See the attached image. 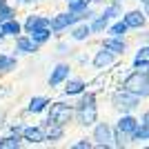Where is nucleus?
<instances>
[{"mask_svg":"<svg viewBox=\"0 0 149 149\" xmlns=\"http://www.w3.org/2000/svg\"><path fill=\"white\" fill-rule=\"evenodd\" d=\"M134 65H136V67H145V65H149V47H143V49L136 54Z\"/></svg>","mask_w":149,"mask_h":149,"instance_id":"obj_13","label":"nucleus"},{"mask_svg":"<svg viewBox=\"0 0 149 149\" xmlns=\"http://www.w3.org/2000/svg\"><path fill=\"white\" fill-rule=\"evenodd\" d=\"M105 49H111L113 54H123V51H125V42L113 36L111 40H107V42H105Z\"/></svg>","mask_w":149,"mask_h":149,"instance_id":"obj_14","label":"nucleus"},{"mask_svg":"<svg viewBox=\"0 0 149 149\" xmlns=\"http://www.w3.org/2000/svg\"><path fill=\"white\" fill-rule=\"evenodd\" d=\"M113 51L111 49H107V51H100L98 56L93 58V65L96 67H105V65H111V60H113V56H111Z\"/></svg>","mask_w":149,"mask_h":149,"instance_id":"obj_11","label":"nucleus"},{"mask_svg":"<svg viewBox=\"0 0 149 149\" xmlns=\"http://www.w3.org/2000/svg\"><path fill=\"white\" fill-rule=\"evenodd\" d=\"M143 2H145V5H149V0H143Z\"/></svg>","mask_w":149,"mask_h":149,"instance_id":"obj_31","label":"nucleus"},{"mask_svg":"<svg viewBox=\"0 0 149 149\" xmlns=\"http://www.w3.org/2000/svg\"><path fill=\"white\" fill-rule=\"evenodd\" d=\"M107 22H109V18H107L105 13H102V16H100V18H98V20H96V22L91 25V29H93V31H102V29L107 27Z\"/></svg>","mask_w":149,"mask_h":149,"instance_id":"obj_24","label":"nucleus"},{"mask_svg":"<svg viewBox=\"0 0 149 149\" xmlns=\"http://www.w3.org/2000/svg\"><path fill=\"white\" fill-rule=\"evenodd\" d=\"M93 93H87L85 98H82V102H80V123L82 125H93L96 123V105H93Z\"/></svg>","mask_w":149,"mask_h":149,"instance_id":"obj_2","label":"nucleus"},{"mask_svg":"<svg viewBox=\"0 0 149 149\" xmlns=\"http://www.w3.org/2000/svg\"><path fill=\"white\" fill-rule=\"evenodd\" d=\"M67 74H69V67L67 65H58L56 69H54V74H51V78H49V82L56 87V85H60L65 78H67Z\"/></svg>","mask_w":149,"mask_h":149,"instance_id":"obj_8","label":"nucleus"},{"mask_svg":"<svg viewBox=\"0 0 149 149\" xmlns=\"http://www.w3.org/2000/svg\"><path fill=\"white\" fill-rule=\"evenodd\" d=\"M69 2H76V0H69Z\"/></svg>","mask_w":149,"mask_h":149,"instance_id":"obj_32","label":"nucleus"},{"mask_svg":"<svg viewBox=\"0 0 149 149\" xmlns=\"http://www.w3.org/2000/svg\"><path fill=\"white\" fill-rule=\"evenodd\" d=\"M127 29H129V25H127L125 20H123V22H116V25L111 27V36H116V38H123V33H125Z\"/></svg>","mask_w":149,"mask_h":149,"instance_id":"obj_20","label":"nucleus"},{"mask_svg":"<svg viewBox=\"0 0 149 149\" xmlns=\"http://www.w3.org/2000/svg\"><path fill=\"white\" fill-rule=\"evenodd\" d=\"M80 18L78 13H62V16H58V18H54V22H51V27H54V31H62L65 27H69V25H74L76 20Z\"/></svg>","mask_w":149,"mask_h":149,"instance_id":"obj_5","label":"nucleus"},{"mask_svg":"<svg viewBox=\"0 0 149 149\" xmlns=\"http://www.w3.org/2000/svg\"><path fill=\"white\" fill-rule=\"evenodd\" d=\"M47 102H49L47 98H42V96H38V98H33V100L29 102V111H31V113H38V111H42Z\"/></svg>","mask_w":149,"mask_h":149,"instance_id":"obj_15","label":"nucleus"},{"mask_svg":"<svg viewBox=\"0 0 149 149\" xmlns=\"http://www.w3.org/2000/svg\"><path fill=\"white\" fill-rule=\"evenodd\" d=\"M16 67V60L13 58H7V56H0V71H9V69Z\"/></svg>","mask_w":149,"mask_h":149,"instance_id":"obj_21","label":"nucleus"},{"mask_svg":"<svg viewBox=\"0 0 149 149\" xmlns=\"http://www.w3.org/2000/svg\"><path fill=\"white\" fill-rule=\"evenodd\" d=\"M138 93H131V91H127V89H123V93H116V98H113V102H116V107H136V102H138Z\"/></svg>","mask_w":149,"mask_h":149,"instance_id":"obj_4","label":"nucleus"},{"mask_svg":"<svg viewBox=\"0 0 149 149\" xmlns=\"http://www.w3.org/2000/svg\"><path fill=\"white\" fill-rule=\"evenodd\" d=\"M134 138H136V140H140V138H149V120H145L143 127L134 131Z\"/></svg>","mask_w":149,"mask_h":149,"instance_id":"obj_22","label":"nucleus"},{"mask_svg":"<svg viewBox=\"0 0 149 149\" xmlns=\"http://www.w3.org/2000/svg\"><path fill=\"white\" fill-rule=\"evenodd\" d=\"M96 140H98V145L107 147V145H109V140H111V129H109L107 125H100V127H96Z\"/></svg>","mask_w":149,"mask_h":149,"instance_id":"obj_7","label":"nucleus"},{"mask_svg":"<svg viewBox=\"0 0 149 149\" xmlns=\"http://www.w3.org/2000/svg\"><path fill=\"white\" fill-rule=\"evenodd\" d=\"M22 134H25V138L29 140V143H42L45 140L42 131L38 129V127H27V129H22Z\"/></svg>","mask_w":149,"mask_h":149,"instance_id":"obj_10","label":"nucleus"},{"mask_svg":"<svg viewBox=\"0 0 149 149\" xmlns=\"http://www.w3.org/2000/svg\"><path fill=\"white\" fill-rule=\"evenodd\" d=\"M89 5V0H76V2H71V11L74 13H80L85 11V7Z\"/></svg>","mask_w":149,"mask_h":149,"instance_id":"obj_25","label":"nucleus"},{"mask_svg":"<svg viewBox=\"0 0 149 149\" xmlns=\"http://www.w3.org/2000/svg\"><path fill=\"white\" fill-rule=\"evenodd\" d=\"M49 36H51L49 27H38V29H33V31H31V38H33L36 42H45V40H47Z\"/></svg>","mask_w":149,"mask_h":149,"instance_id":"obj_12","label":"nucleus"},{"mask_svg":"<svg viewBox=\"0 0 149 149\" xmlns=\"http://www.w3.org/2000/svg\"><path fill=\"white\" fill-rule=\"evenodd\" d=\"M38 27H49V20L47 18H33V16H31V18L27 20V29L33 31V29H38Z\"/></svg>","mask_w":149,"mask_h":149,"instance_id":"obj_17","label":"nucleus"},{"mask_svg":"<svg viewBox=\"0 0 149 149\" xmlns=\"http://www.w3.org/2000/svg\"><path fill=\"white\" fill-rule=\"evenodd\" d=\"M69 120H71V109H69L67 105L56 102V105L51 107V113H49V123H51V125H58V127H62V125L69 123Z\"/></svg>","mask_w":149,"mask_h":149,"instance_id":"obj_3","label":"nucleus"},{"mask_svg":"<svg viewBox=\"0 0 149 149\" xmlns=\"http://www.w3.org/2000/svg\"><path fill=\"white\" fill-rule=\"evenodd\" d=\"M18 49L20 51H25V54H31V51L36 49V40H33V38H20L18 40Z\"/></svg>","mask_w":149,"mask_h":149,"instance_id":"obj_16","label":"nucleus"},{"mask_svg":"<svg viewBox=\"0 0 149 149\" xmlns=\"http://www.w3.org/2000/svg\"><path fill=\"white\" fill-rule=\"evenodd\" d=\"M0 147H18V138H5L0 140Z\"/></svg>","mask_w":149,"mask_h":149,"instance_id":"obj_27","label":"nucleus"},{"mask_svg":"<svg viewBox=\"0 0 149 149\" xmlns=\"http://www.w3.org/2000/svg\"><path fill=\"white\" fill-rule=\"evenodd\" d=\"M82 89H85V82H82V80H71L67 87H65V91H67V93H80Z\"/></svg>","mask_w":149,"mask_h":149,"instance_id":"obj_18","label":"nucleus"},{"mask_svg":"<svg viewBox=\"0 0 149 149\" xmlns=\"http://www.w3.org/2000/svg\"><path fill=\"white\" fill-rule=\"evenodd\" d=\"M2 36H5V29H2V27H0V38H2Z\"/></svg>","mask_w":149,"mask_h":149,"instance_id":"obj_29","label":"nucleus"},{"mask_svg":"<svg viewBox=\"0 0 149 149\" xmlns=\"http://www.w3.org/2000/svg\"><path fill=\"white\" fill-rule=\"evenodd\" d=\"M125 22L129 27H143L145 25V13H140V11H129L127 16H125Z\"/></svg>","mask_w":149,"mask_h":149,"instance_id":"obj_9","label":"nucleus"},{"mask_svg":"<svg viewBox=\"0 0 149 149\" xmlns=\"http://www.w3.org/2000/svg\"><path fill=\"white\" fill-rule=\"evenodd\" d=\"M89 31H91V27H85V25H82V27H78V29L74 31V38H76V40H85V38L89 36Z\"/></svg>","mask_w":149,"mask_h":149,"instance_id":"obj_23","label":"nucleus"},{"mask_svg":"<svg viewBox=\"0 0 149 149\" xmlns=\"http://www.w3.org/2000/svg\"><path fill=\"white\" fill-rule=\"evenodd\" d=\"M2 5H5V0H0V7H2Z\"/></svg>","mask_w":149,"mask_h":149,"instance_id":"obj_30","label":"nucleus"},{"mask_svg":"<svg viewBox=\"0 0 149 149\" xmlns=\"http://www.w3.org/2000/svg\"><path fill=\"white\" fill-rule=\"evenodd\" d=\"M147 76H149V74H147Z\"/></svg>","mask_w":149,"mask_h":149,"instance_id":"obj_33","label":"nucleus"},{"mask_svg":"<svg viewBox=\"0 0 149 149\" xmlns=\"http://www.w3.org/2000/svg\"><path fill=\"white\" fill-rule=\"evenodd\" d=\"M120 11V9H118V7H116V5H113V7H109V9H107V11H105V16H107V18H113V16H116V13H118Z\"/></svg>","mask_w":149,"mask_h":149,"instance_id":"obj_28","label":"nucleus"},{"mask_svg":"<svg viewBox=\"0 0 149 149\" xmlns=\"http://www.w3.org/2000/svg\"><path fill=\"white\" fill-rule=\"evenodd\" d=\"M2 29H5V33H11V36L20 33V25L16 22V20H7L5 25H2Z\"/></svg>","mask_w":149,"mask_h":149,"instance_id":"obj_19","label":"nucleus"},{"mask_svg":"<svg viewBox=\"0 0 149 149\" xmlns=\"http://www.w3.org/2000/svg\"><path fill=\"white\" fill-rule=\"evenodd\" d=\"M13 16V9H9V7H0V22H7V20H11Z\"/></svg>","mask_w":149,"mask_h":149,"instance_id":"obj_26","label":"nucleus"},{"mask_svg":"<svg viewBox=\"0 0 149 149\" xmlns=\"http://www.w3.org/2000/svg\"><path fill=\"white\" fill-rule=\"evenodd\" d=\"M136 129H138V123L131 118V116L120 118V123H118V131H120V134H134Z\"/></svg>","mask_w":149,"mask_h":149,"instance_id":"obj_6","label":"nucleus"},{"mask_svg":"<svg viewBox=\"0 0 149 149\" xmlns=\"http://www.w3.org/2000/svg\"><path fill=\"white\" fill-rule=\"evenodd\" d=\"M123 87L127 89V91H131V93H138L140 98H143V96H149V76L136 71V74H131L129 78L125 80Z\"/></svg>","mask_w":149,"mask_h":149,"instance_id":"obj_1","label":"nucleus"}]
</instances>
